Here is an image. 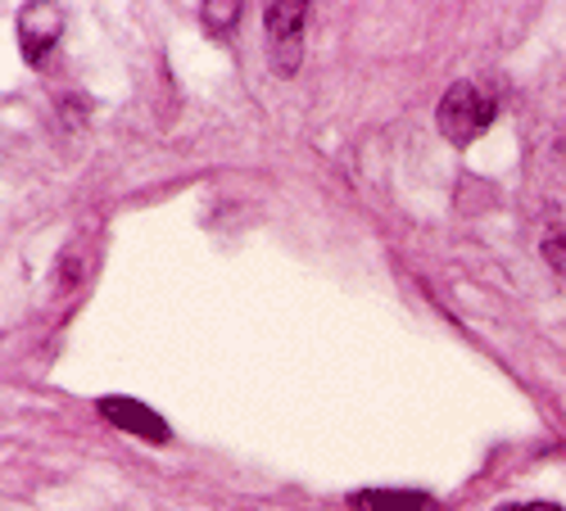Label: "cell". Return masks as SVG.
<instances>
[{
  "label": "cell",
  "mask_w": 566,
  "mask_h": 511,
  "mask_svg": "<svg viewBox=\"0 0 566 511\" xmlns=\"http://www.w3.org/2000/svg\"><path fill=\"white\" fill-rule=\"evenodd\" d=\"M494 114H499V105H494V96H490L485 86L453 82L444 91V100H440V131L449 136L453 146H471L481 131H490Z\"/></svg>",
  "instance_id": "1"
},
{
  "label": "cell",
  "mask_w": 566,
  "mask_h": 511,
  "mask_svg": "<svg viewBox=\"0 0 566 511\" xmlns=\"http://www.w3.org/2000/svg\"><path fill=\"white\" fill-rule=\"evenodd\" d=\"M304 19H308V6H295V0H281V6H268L263 10V28H268V51H272V64L281 77H291L304 60Z\"/></svg>",
  "instance_id": "2"
},
{
  "label": "cell",
  "mask_w": 566,
  "mask_h": 511,
  "mask_svg": "<svg viewBox=\"0 0 566 511\" xmlns=\"http://www.w3.org/2000/svg\"><path fill=\"white\" fill-rule=\"evenodd\" d=\"M64 28V14L51 10V6H28L19 14V41H23V60L28 64H41L45 55H51V45Z\"/></svg>",
  "instance_id": "3"
},
{
  "label": "cell",
  "mask_w": 566,
  "mask_h": 511,
  "mask_svg": "<svg viewBox=\"0 0 566 511\" xmlns=\"http://www.w3.org/2000/svg\"><path fill=\"white\" fill-rule=\"evenodd\" d=\"M101 412L109 416L118 430H132V435L150 439V444H168V439H172L159 416H155L146 403H136V398H101Z\"/></svg>",
  "instance_id": "4"
},
{
  "label": "cell",
  "mask_w": 566,
  "mask_h": 511,
  "mask_svg": "<svg viewBox=\"0 0 566 511\" xmlns=\"http://www.w3.org/2000/svg\"><path fill=\"white\" fill-rule=\"evenodd\" d=\"M354 511H431V493H412V489H363L349 498Z\"/></svg>",
  "instance_id": "5"
},
{
  "label": "cell",
  "mask_w": 566,
  "mask_h": 511,
  "mask_svg": "<svg viewBox=\"0 0 566 511\" xmlns=\"http://www.w3.org/2000/svg\"><path fill=\"white\" fill-rule=\"evenodd\" d=\"M235 14H241V6H205V23H209V28H222V23L231 28Z\"/></svg>",
  "instance_id": "6"
},
{
  "label": "cell",
  "mask_w": 566,
  "mask_h": 511,
  "mask_svg": "<svg viewBox=\"0 0 566 511\" xmlns=\"http://www.w3.org/2000/svg\"><path fill=\"white\" fill-rule=\"evenodd\" d=\"M499 511H562L557 502H507V507H499Z\"/></svg>",
  "instance_id": "7"
},
{
  "label": "cell",
  "mask_w": 566,
  "mask_h": 511,
  "mask_svg": "<svg viewBox=\"0 0 566 511\" xmlns=\"http://www.w3.org/2000/svg\"><path fill=\"white\" fill-rule=\"evenodd\" d=\"M548 254H553V258H557V263L566 267V231H562V236H557V241H548Z\"/></svg>",
  "instance_id": "8"
}]
</instances>
